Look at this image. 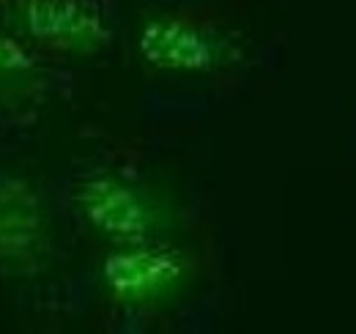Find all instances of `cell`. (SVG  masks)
Returning <instances> with one entry per match:
<instances>
[{
    "mask_svg": "<svg viewBox=\"0 0 356 334\" xmlns=\"http://www.w3.org/2000/svg\"><path fill=\"white\" fill-rule=\"evenodd\" d=\"M72 200L83 222L110 247L162 241L176 228V211L165 195L115 173H93L77 181Z\"/></svg>",
    "mask_w": 356,
    "mask_h": 334,
    "instance_id": "1",
    "label": "cell"
},
{
    "mask_svg": "<svg viewBox=\"0 0 356 334\" xmlns=\"http://www.w3.org/2000/svg\"><path fill=\"white\" fill-rule=\"evenodd\" d=\"M99 277L115 304L129 310H159L186 293L195 280V263L165 239L113 244L102 257Z\"/></svg>",
    "mask_w": 356,
    "mask_h": 334,
    "instance_id": "2",
    "label": "cell"
},
{
    "mask_svg": "<svg viewBox=\"0 0 356 334\" xmlns=\"http://www.w3.org/2000/svg\"><path fill=\"white\" fill-rule=\"evenodd\" d=\"M3 25L31 49L96 58L113 44V28L93 0H0Z\"/></svg>",
    "mask_w": 356,
    "mask_h": 334,
    "instance_id": "3",
    "label": "cell"
},
{
    "mask_svg": "<svg viewBox=\"0 0 356 334\" xmlns=\"http://www.w3.org/2000/svg\"><path fill=\"white\" fill-rule=\"evenodd\" d=\"M134 44L145 66L168 74H214L244 58L230 33L184 14H148Z\"/></svg>",
    "mask_w": 356,
    "mask_h": 334,
    "instance_id": "4",
    "label": "cell"
},
{
    "mask_svg": "<svg viewBox=\"0 0 356 334\" xmlns=\"http://www.w3.org/2000/svg\"><path fill=\"white\" fill-rule=\"evenodd\" d=\"M49 250L52 219L42 189L19 173H0V271L31 280L42 274Z\"/></svg>",
    "mask_w": 356,
    "mask_h": 334,
    "instance_id": "5",
    "label": "cell"
},
{
    "mask_svg": "<svg viewBox=\"0 0 356 334\" xmlns=\"http://www.w3.org/2000/svg\"><path fill=\"white\" fill-rule=\"evenodd\" d=\"M42 61L19 36L0 25V90H25L39 83Z\"/></svg>",
    "mask_w": 356,
    "mask_h": 334,
    "instance_id": "6",
    "label": "cell"
}]
</instances>
